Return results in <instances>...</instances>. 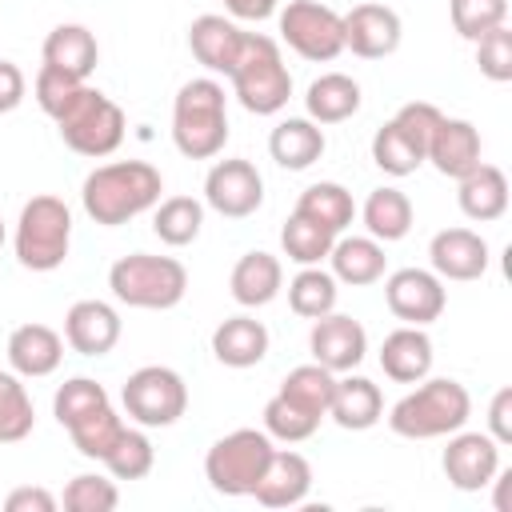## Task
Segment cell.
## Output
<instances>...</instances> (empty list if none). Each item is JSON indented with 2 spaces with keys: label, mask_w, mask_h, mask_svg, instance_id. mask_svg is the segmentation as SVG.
<instances>
[{
  "label": "cell",
  "mask_w": 512,
  "mask_h": 512,
  "mask_svg": "<svg viewBox=\"0 0 512 512\" xmlns=\"http://www.w3.org/2000/svg\"><path fill=\"white\" fill-rule=\"evenodd\" d=\"M160 192H164V180L148 160H112L84 176L80 204L96 224L120 228L140 212L156 208Z\"/></svg>",
  "instance_id": "1"
},
{
  "label": "cell",
  "mask_w": 512,
  "mask_h": 512,
  "mask_svg": "<svg viewBox=\"0 0 512 512\" xmlns=\"http://www.w3.org/2000/svg\"><path fill=\"white\" fill-rule=\"evenodd\" d=\"M472 416V396L460 380L448 376H424L408 396H400L388 412V428L404 440H436L452 436L468 424Z\"/></svg>",
  "instance_id": "2"
},
{
  "label": "cell",
  "mask_w": 512,
  "mask_h": 512,
  "mask_svg": "<svg viewBox=\"0 0 512 512\" xmlns=\"http://www.w3.org/2000/svg\"><path fill=\"white\" fill-rule=\"evenodd\" d=\"M172 144L188 160H212L228 144V96L212 76L180 84L172 100Z\"/></svg>",
  "instance_id": "3"
},
{
  "label": "cell",
  "mask_w": 512,
  "mask_h": 512,
  "mask_svg": "<svg viewBox=\"0 0 512 512\" xmlns=\"http://www.w3.org/2000/svg\"><path fill=\"white\" fill-rule=\"evenodd\" d=\"M108 288L128 308L164 312V308H176L184 300V292H188V268L176 256L132 252V256H120L108 268Z\"/></svg>",
  "instance_id": "4"
},
{
  "label": "cell",
  "mask_w": 512,
  "mask_h": 512,
  "mask_svg": "<svg viewBox=\"0 0 512 512\" xmlns=\"http://www.w3.org/2000/svg\"><path fill=\"white\" fill-rule=\"evenodd\" d=\"M228 80H232V96L240 100V108L256 116H276L292 96V72L280 56V44L260 32H248L244 52L236 68L228 72Z\"/></svg>",
  "instance_id": "5"
},
{
  "label": "cell",
  "mask_w": 512,
  "mask_h": 512,
  "mask_svg": "<svg viewBox=\"0 0 512 512\" xmlns=\"http://www.w3.org/2000/svg\"><path fill=\"white\" fill-rule=\"evenodd\" d=\"M12 248L20 268L28 272H52L68 260L72 248V212L60 196H32L20 216H16V232H12Z\"/></svg>",
  "instance_id": "6"
},
{
  "label": "cell",
  "mask_w": 512,
  "mask_h": 512,
  "mask_svg": "<svg viewBox=\"0 0 512 512\" xmlns=\"http://www.w3.org/2000/svg\"><path fill=\"white\" fill-rule=\"evenodd\" d=\"M124 128H128L124 108H120L112 96H104L100 88H92V84H84V88L72 96V104L56 116L60 140H64L76 156H88V160L112 156V152L124 144Z\"/></svg>",
  "instance_id": "7"
},
{
  "label": "cell",
  "mask_w": 512,
  "mask_h": 512,
  "mask_svg": "<svg viewBox=\"0 0 512 512\" xmlns=\"http://www.w3.org/2000/svg\"><path fill=\"white\" fill-rule=\"evenodd\" d=\"M276 444L264 428H236L220 436L204 456V480L220 496H252L256 480L264 476Z\"/></svg>",
  "instance_id": "8"
},
{
  "label": "cell",
  "mask_w": 512,
  "mask_h": 512,
  "mask_svg": "<svg viewBox=\"0 0 512 512\" xmlns=\"http://www.w3.org/2000/svg\"><path fill=\"white\" fill-rule=\"evenodd\" d=\"M120 404L140 428H172L188 412V384L168 364H144L124 380Z\"/></svg>",
  "instance_id": "9"
},
{
  "label": "cell",
  "mask_w": 512,
  "mask_h": 512,
  "mask_svg": "<svg viewBox=\"0 0 512 512\" xmlns=\"http://www.w3.org/2000/svg\"><path fill=\"white\" fill-rule=\"evenodd\" d=\"M280 40L316 64H328L344 52V16L328 4L316 0H288V8H280Z\"/></svg>",
  "instance_id": "10"
},
{
  "label": "cell",
  "mask_w": 512,
  "mask_h": 512,
  "mask_svg": "<svg viewBox=\"0 0 512 512\" xmlns=\"http://www.w3.org/2000/svg\"><path fill=\"white\" fill-rule=\"evenodd\" d=\"M204 204L228 220H244L264 204V176L244 156L216 160L204 176Z\"/></svg>",
  "instance_id": "11"
},
{
  "label": "cell",
  "mask_w": 512,
  "mask_h": 512,
  "mask_svg": "<svg viewBox=\"0 0 512 512\" xmlns=\"http://www.w3.org/2000/svg\"><path fill=\"white\" fill-rule=\"evenodd\" d=\"M384 304H388V312L396 320L424 328V324L444 316L448 288H444V280L432 268H396L384 280Z\"/></svg>",
  "instance_id": "12"
},
{
  "label": "cell",
  "mask_w": 512,
  "mask_h": 512,
  "mask_svg": "<svg viewBox=\"0 0 512 512\" xmlns=\"http://www.w3.org/2000/svg\"><path fill=\"white\" fill-rule=\"evenodd\" d=\"M440 468L448 476L452 488L460 492H480L492 484V476L500 472V444L488 432H452L448 448L440 456Z\"/></svg>",
  "instance_id": "13"
},
{
  "label": "cell",
  "mask_w": 512,
  "mask_h": 512,
  "mask_svg": "<svg viewBox=\"0 0 512 512\" xmlns=\"http://www.w3.org/2000/svg\"><path fill=\"white\" fill-rule=\"evenodd\" d=\"M308 352L316 364H324L328 372H352L360 368V360L368 356V332L360 320L344 316V312H328V316H316L312 320V332H308Z\"/></svg>",
  "instance_id": "14"
},
{
  "label": "cell",
  "mask_w": 512,
  "mask_h": 512,
  "mask_svg": "<svg viewBox=\"0 0 512 512\" xmlns=\"http://www.w3.org/2000/svg\"><path fill=\"white\" fill-rule=\"evenodd\" d=\"M400 36H404V24H400V12L388 8V4H356L348 16H344V48H352V56L360 60H384L400 48Z\"/></svg>",
  "instance_id": "15"
},
{
  "label": "cell",
  "mask_w": 512,
  "mask_h": 512,
  "mask_svg": "<svg viewBox=\"0 0 512 512\" xmlns=\"http://www.w3.org/2000/svg\"><path fill=\"white\" fill-rule=\"evenodd\" d=\"M120 312L104 300H76L64 312V344L80 356H108L120 344Z\"/></svg>",
  "instance_id": "16"
},
{
  "label": "cell",
  "mask_w": 512,
  "mask_h": 512,
  "mask_svg": "<svg viewBox=\"0 0 512 512\" xmlns=\"http://www.w3.org/2000/svg\"><path fill=\"white\" fill-rule=\"evenodd\" d=\"M432 272L440 280H480L488 272V240L472 228H440L428 244Z\"/></svg>",
  "instance_id": "17"
},
{
  "label": "cell",
  "mask_w": 512,
  "mask_h": 512,
  "mask_svg": "<svg viewBox=\"0 0 512 512\" xmlns=\"http://www.w3.org/2000/svg\"><path fill=\"white\" fill-rule=\"evenodd\" d=\"M480 152H484V144H480V128H476L472 120L440 116V124H436V132H432V140H428L424 160H428L440 176L460 180V176H468V172L480 164Z\"/></svg>",
  "instance_id": "18"
},
{
  "label": "cell",
  "mask_w": 512,
  "mask_h": 512,
  "mask_svg": "<svg viewBox=\"0 0 512 512\" xmlns=\"http://www.w3.org/2000/svg\"><path fill=\"white\" fill-rule=\"evenodd\" d=\"M244 40H248V32L236 20L216 16V12H204V16H196L188 24V48H192V56L208 72H220V76H228L236 68V60L244 52Z\"/></svg>",
  "instance_id": "19"
},
{
  "label": "cell",
  "mask_w": 512,
  "mask_h": 512,
  "mask_svg": "<svg viewBox=\"0 0 512 512\" xmlns=\"http://www.w3.org/2000/svg\"><path fill=\"white\" fill-rule=\"evenodd\" d=\"M308 492H312V464L292 448H276L264 476L252 488L256 504H264V508H296V504H304Z\"/></svg>",
  "instance_id": "20"
},
{
  "label": "cell",
  "mask_w": 512,
  "mask_h": 512,
  "mask_svg": "<svg viewBox=\"0 0 512 512\" xmlns=\"http://www.w3.org/2000/svg\"><path fill=\"white\" fill-rule=\"evenodd\" d=\"M64 360V336L48 324H20L12 328L8 336V364L16 376H28V380H40V376H52Z\"/></svg>",
  "instance_id": "21"
},
{
  "label": "cell",
  "mask_w": 512,
  "mask_h": 512,
  "mask_svg": "<svg viewBox=\"0 0 512 512\" xmlns=\"http://www.w3.org/2000/svg\"><path fill=\"white\" fill-rule=\"evenodd\" d=\"M268 344H272V336H268L264 320H256L248 312L220 320L216 332H212V356L224 368H252V364H260L268 356Z\"/></svg>",
  "instance_id": "22"
},
{
  "label": "cell",
  "mask_w": 512,
  "mask_h": 512,
  "mask_svg": "<svg viewBox=\"0 0 512 512\" xmlns=\"http://www.w3.org/2000/svg\"><path fill=\"white\" fill-rule=\"evenodd\" d=\"M228 288H232V300L240 308H264L280 296L284 288V264L272 256V252H244L236 264H232V276H228Z\"/></svg>",
  "instance_id": "23"
},
{
  "label": "cell",
  "mask_w": 512,
  "mask_h": 512,
  "mask_svg": "<svg viewBox=\"0 0 512 512\" xmlns=\"http://www.w3.org/2000/svg\"><path fill=\"white\" fill-rule=\"evenodd\" d=\"M380 368L396 384H416L432 372V340L416 324H400L380 344Z\"/></svg>",
  "instance_id": "24"
},
{
  "label": "cell",
  "mask_w": 512,
  "mask_h": 512,
  "mask_svg": "<svg viewBox=\"0 0 512 512\" xmlns=\"http://www.w3.org/2000/svg\"><path fill=\"white\" fill-rule=\"evenodd\" d=\"M328 416H332L344 432H368V428L380 424V416H384L380 384H372L368 376H352V372H348V376H336Z\"/></svg>",
  "instance_id": "25"
},
{
  "label": "cell",
  "mask_w": 512,
  "mask_h": 512,
  "mask_svg": "<svg viewBox=\"0 0 512 512\" xmlns=\"http://www.w3.org/2000/svg\"><path fill=\"white\" fill-rule=\"evenodd\" d=\"M324 148H328L324 128H320L316 120H308V116H288V120H280V124L272 128V136H268V156H272L280 168H288V172L312 168V164L324 156Z\"/></svg>",
  "instance_id": "26"
},
{
  "label": "cell",
  "mask_w": 512,
  "mask_h": 512,
  "mask_svg": "<svg viewBox=\"0 0 512 512\" xmlns=\"http://www.w3.org/2000/svg\"><path fill=\"white\" fill-rule=\"evenodd\" d=\"M456 184H460L456 204H460V212H464L468 220L492 224V220H500V216L508 212V176H504V168L480 160V164H476L468 176H460Z\"/></svg>",
  "instance_id": "27"
},
{
  "label": "cell",
  "mask_w": 512,
  "mask_h": 512,
  "mask_svg": "<svg viewBox=\"0 0 512 512\" xmlns=\"http://www.w3.org/2000/svg\"><path fill=\"white\" fill-rule=\"evenodd\" d=\"M328 272L336 276V284H352V288H364V284H376L384 280V244L372 240V236H336L332 240V252H328Z\"/></svg>",
  "instance_id": "28"
},
{
  "label": "cell",
  "mask_w": 512,
  "mask_h": 512,
  "mask_svg": "<svg viewBox=\"0 0 512 512\" xmlns=\"http://www.w3.org/2000/svg\"><path fill=\"white\" fill-rule=\"evenodd\" d=\"M40 56H44V64L88 80L92 68H96V60H100V44H96L92 28H84V24H56V28L44 36Z\"/></svg>",
  "instance_id": "29"
},
{
  "label": "cell",
  "mask_w": 512,
  "mask_h": 512,
  "mask_svg": "<svg viewBox=\"0 0 512 512\" xmlns=\"http://www.w3.org/2000/svg\"><path fill=\"white\" fill-rule=\"evenodd\" d=\"M360 84L348 76V72H324L308 84L304 92V108H308V120L316 124H340V120H352L360 112Z\"/></svg>",
  "instance_id": "30"
},
{
  "label": "cell",
  "mask_w": 512,
  "mask_h": 512,
  "mask_svg": "<svg viewBox=\"0 0 512 512\" xmlns=\"http://www.w3.org/2000/svg\"><path fill=\"white\" fill-rule=\"evenodd\" d=\"M360 220H364L372 240L392 244V240H404L412 232L416 212H412V200L400 188H372L364 208H360Z\"/></svg>",
  "instance_id": "31"
},
{
  "label": "cell",
  "mask_w": 512,
  "mask_h": 512,
  "mask_svg": "<svg viewBox=\"0 0 512 512\" xmlns=\"http://www.w3.org/2000/svg\"><path fill=\"white\" fill-rule=\"evenodd\" d=\"M296 212L308 216V220H316V224L328 228L332 236H340V232L356 220V200H352V192H348L344 184L320 180V184H308V188L300 192Z\"/></svg>",
  "instance_id": "32"
},
{
  "label": "cell",
  "mask_w": 512,
  "mask_h": 512,
  "mask_svg": "<svg viewBox=\"0 0 512 512\" xmlns=\"http://www.w3.org/2000/svg\"><path fill=\"white\" fill-rule=\"evenodd\" d=\"M332 388H336V372H328L324 364H296L284 380H280V396L284 400H292L296 408H304V412H312V416H328V404H332Z\"/></svg>",
  "instance_id": "33"
},
{
  "label": "cell",
  "mask_w": 512,
  "mask_h": 512,
  "mask_svg": "<svg viewBox=\"0 0 512 512\" xmlns=\"http://www.w3.org/2000/svg\"><path fill=\"white\" fill-rule=\"evenodd\" d=\"M204 228V204L196 196H168L156 204L152 212V232L160 236V244L168 248H184L200 236Z\"/></svg>",
  "instance_id": "34"
},
{
  "label": "cell",
  "mask_w": 512,
  "mask_h": 512,
  "mask_svg": "<svg viewBox=\"0 0 512 512\" xmlns=\"http://www.w3.org/2000/svg\"><path fill=\"white\" fill-rule=\"evenodd\" d=\"M336 296H340L336 276L324 272L320 264H308V268H300V272L288 280V308H292L296 316H304V320L328 316V312L336 308Z\"/></svg>",
  "instance_id": "35"
},
{
  "label": "cell",
  "mask_w": 512,
  "mask_h": 512,
  "mask_svg": "<svg viewBox=\"0 0 512 512\" xmlns=\"http://www.w3.org/2000/svg\"><path fill=\"white\" fill-rule=\"evenodd\" d=\"M372 160H376V168L388 172V176H412V172L424 164V148H420L396 120H388V124H380L376 136H372Z\"/></svg>",
  "instance_id": "36"
},
{
  "label": "cell",
  "mask_w": 512,
  "mask_h": 512,
  "mask_svg": "<svg viewBox=\"0 0 512 512\" xmlns=\"http://www.w3.org/2000/svg\"><path fill=\"white\" fill-rule=\"evenodd\" d=\"M332 240H336V236H332L328 228H320L316 220H308V216H300V212H292V216L284 220V228H280V248H284V256H288L292 264H300V268L328 260Z\"/></svg>",
  "instance_id": "37"
},
{
  "label": "cell",
  "mask_w": 512,
  "mask_h": 512,
  "mask_svg": "<svg viewBox=\"0 0 512 512\" xmlns=\"http://www.w3.org/2000/svg\"><path fill=\"white\" fill-rule=\"evenodd\" d=\"M100 464L108 468L112 480H144L152 472V464H156V448H152V440H148L144 428H128L124 424L120 440L112 444V452Z\"/></svg>",
  "instance_id": "38"
},
{
  "label": "cell",
  "mask_w": 512,
  "mask_h": 512,
  "mask_svg": "<svg viewBox=\"0 0 512 512\" xmlns=\"http://www.w3.org/2000/svg\"><path fill=\"white\" fill-rule=\"evenodd\" d=\"M32 424L36 408L24 380L16 372H0V444H20L24 436H32Z\"/></svg>",
  "instance_id": "39"
},
{
  "label": "cell",
  "mask_w": 512,
  "mask_h": 512,
  "mask_svg": "<svg viewBox=\"0 0 512 512\" xmlns=\"http://www.w3.org/2000/svg\"><path fill=\"white\" fill-rule=\"evenodd\" d=\"M120 432H124V416L112 404L96 408L92 416H84V420H76L68 428V436H72V444H76V452L84 460H104L112 452V444L120 440Z\"/></svg>",
  "instance_id": "40"
},
{
  "label": "cell",
  "mask_w": 512,
  "mask_h": 512,
  "mask_svg": "<svg viewBox=\"0 0 512 512\" xmlns=\"http://www.w3.org/2000/svg\"><path fill=\"white\" fill-rule=\"evenodd\" d=\"M104 404H112L108 392H104V384H96L92 376H72V380H64V384L56 388V396H52V416L60 420V428H72L76 420L92 416V412L104 408Z\"/></svg>",
  "instance_id": "41"
},
{
  "label": "cell",
  "mask_w": 512,
  "mask_h": 512,
  "mask_svg": "<svg viewBox=\"0 0 512 512\" xmlns=\"http://www.w3.org/2000/svg\"><path fill=\"white\" fill-rule=\"evenodd\" d=\"M60 504L68 512H112L120 504V488H116V480H108L100 472H80L64 484Z\"/></svg>",
  "instance_id": "42"
},
{
  "label": "cell",
  "mask_w": 512,
  "mask_h": 512,
  "mask_svg": "<svg viewBox=\"0 0 512 512\" xmlns=\"http://www.w3.org/2000/svg\"><path fill=\"white\" fill-rule=\"evenodd\" d=\"M448 16L452 28L476 44L484 32L508 24V0H448Z\"/></svg>",
  "instance_id": "43"
},
{
  "label": "cell",
  "mask_w": 512,
  "mask_h": 512,
  "mask_svg": "<svg viewBox=\"0 0 512 512\" xmlns=\"http://www.w3.org/2000/svg\"><path fill=\"white\" fill-rule=\"evenodd\" d=\"M316 428H320V416H312V412L296 408V404H292V400H284L280 392L264 404V432H268L272 440L300 444V440H308Z\"/></svg>",
  "instance_id": "44"
},
{
  "label": "cell",
  "mask_w": 512,
  "mask_h": 512,
  "mask_svg": "<svg viewBox=\"0 0 512 512\" xmlns=\"http://www.w3.org/2000/svg\"><path fill=\"white\" fill-rule=\"evenodd\" d=\"M88 80H80V76H72V72H60V68H52V64H40V72H36V80H32V96H36V104L56 120L68 104H72V96L84 88Z\"/></svg>",
  "instance_id": "45"
},
{
  "label": "cell",
  "mask_w": 512,
  "mask_h": 512,
  "mask_svg": "<svg viewBox=\"0 0 512 512\" xmlns=\"http://www.w3.org/2000/svg\"><path fill=\"white\" fill-rule=\"evenodd\" d=\"M476 64L492 84H508L512 80V28L508 24L484 32L476 40Z\"/></svg>",
  "instance_id": "46"
},
{
  "label": "cell",
  "mask_w": 512,
  "mask_h": 512,
  "mask_svg": "<svg viewBox=\"0 0 512 512\" xmlns=\"http://www.w3.org/2000/svg\"><path fill=\"white\" fill-rule=\"evenodd\" d=\"M440 108L436 104H428V100H408V104H400V112L392 116L424 152H428V140H432V132H436V124H440Z\"/></svg>",
  "instance_id": "47"
},
{
  "label": "cell",
  "mask_w": 512,
  "mask_h": 512,
  "mask_svg": "<svg viewBox=\"0 0 512 512\" xmlns=\"http://www.w3.org/2000/svg\"><path fill=\"white\" fill-rule=\"evenodd\" d=\"M56 496L40 484H24V488H12L4 496V512H56Z\"/></svg>",
  "instance_id": "48"
},
{
  "label": "cell",
  "mask_w": 512,
  "mask_h": 512,
  "mask_svg": "<svg viewBox=\"0 0 512 512\" xmlns=\"http://www.w3.org/2000/svg\"><path fill=\"white\" fill-rule=\"evenodd\" d=\"M488 436L500 448L512 444V388H496V396L488 404Z\"/></svg>",
  "instance_id": "49"
},
{
  "label": "cell",
  "mask_w": 512,
  "mask_h": 512,
  "mask_svg": "<svg viewBox=\"0 0 512 512\" xmlns=\"http://www.w3.org/2000/svg\"><path fill=\"white\" fill-rule=\"evenodd\" d=\"M24 96H28V80H24L20 64L0 60V116L4 112H16L24 104Z\"/></svg>",
  "instance_id": "50"
},
{
  "label": "cell",
  "mask_w": 512,
  "mask_h": 512,
  "mask_svg": "<svg viewBox=\"0 0 512 512\" xmlns=\"http://www.w3.org/2000/svg\"><path fill=\"white\" fill-rule=\"evenodd\" d=\"M224 8L236 20H268L276 12V0H224Z\"/></svg>",
  "instance_id": "51"
},
{
  "label": "cell",
  "mask_w": 512,
  "mask_h": 512,
  "mask_svg": "<svg viewBox=\"0 0 512 512\" xmlns=\"http://www.w3.org/2000/svg\"><path fill=\"white\" fill-rule=\"evenodd\" d=\"M4 240H8V228H4V220H0V248H4Z\"/></svg>",
  "instance_id": "52"
}]
</instances>
